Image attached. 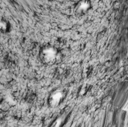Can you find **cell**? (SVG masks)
<instances>
[{
	"instance_id": "cell-1",
	"label": "cell",
	"mask_w": 128,
	"mask_h": 127,
	"mask_svg": "<svg viewBox=\"0 0 128 127\" xmlns=\"http://www.w3.org/2000/svg\"><path fill=\"white\" fill-rule=\"evenodd\" d=\"M2 96H1V94H0V102L2 101Z\"/></svg>"
}]
</instances>
